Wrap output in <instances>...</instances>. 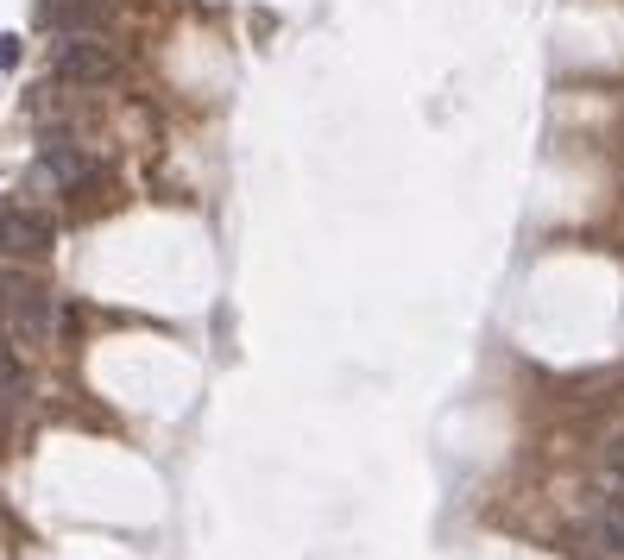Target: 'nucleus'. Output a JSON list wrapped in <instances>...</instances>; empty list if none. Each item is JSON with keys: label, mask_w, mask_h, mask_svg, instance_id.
<instances>
[{"label": "nucleus", "mask_w": 624, "mask_h": 560, "mask_svg": "<svg viewBox=\"0 0 624 560\" xmlns=\"http://www.w3.org/2000/svg\"><path fill=\"white\" fill-rule=\"evenodd\" d=\"M593 529H600L605 548H618L624 554V498H600L593 503Z\"/></svg>", "instance_id": "6"}, {"label": "nucleus", "mask_w": 624, "mask_h": 560, "mask_svg": "<svg viewBox=\"0 0 624 560\" xmlns=\"http://www.w3.org/2000/svg\"><path fill=\"white\" fill-rule=\"evenodd\" d=\"M51 77L70 82V89H101V82L120 77V58H114V44H101L95 32H70L58 44V58H51Z\"/></svg>", "instance_id": "1"}, {"label": "nucleus", "mask_w": 624, "mask_h": 560, "mask_svg": "<svg viewBox=\"0 0 624 560\" xmlns=\"http://www.w3.org/2000/svg\"><path fill=\"white\" fill-rule=\"evenodd\" d=\"M39 176H51V183H63V190H77V183H89V176H95V164H89L77 145L51 139V145L39 152Z\"/></svg>", "instance_id": "5"}, {"label": "nucleus", "mask_w": 624, "mask_h": 560, "mask_svg": "<svg viewBox=\"0 0 624 560\" xmlns=\"http://www.w3.org/2000/svg\"><path fill=\"white\" fill-rule=\"evenodd\" d=\"M58 227L51 214L26 208V202H0V258H51Z\"/></svg>", "instance_id": "2"}, {"label": "nucleus", "mask_w": 624, "mask_h": 560, "mask_svg": "<svg viewBox=\"0 0 624 560\" xmlns=\"http://www.w3.org/2000/svg\"><path fill=\"white\" fill-rule=\"evenodd\" d=\"M101 20H108V0H39V26H51V32H101Z\"/></svg>", "instance_id": "4"}, {"label": "nucleus", "mask_w": 624, "mask_h": 560, "mask_svg": "<svg viewBox=\"0 0 624 560\" xmlns=\"http://www.w3.org/2000/svg\"><path fill=\"white\" fill-rule=\"evenodd\" d=\"M612 466H618V472H624V441H618V447H612Z\"/></svg>", "instance_id": "9"}, {"label": "nucleus", "mask_w": 624, "mask_h": 560, "mask_svg": "<svg viewBox=\"0 0 624 560\" xmlns=\"http://www.w3.org/2000/svg\"><path fill=\"white\" fill-rule=\"evenodd\" d=\"M26 397V366L13 347H0V409H13Z\"/></svg>", "instance_id": "7"}, {"label": "nucleus", "mask_w": 624, "mask_h": 560, "mask_svg": "<svg viewBox=\"0 0 624 560\" xmlns=\"http://www.w3.org/2000/svg\"><path fill=\"white\" fill-rule=\"evenodd\" d=\"M20 63V39H0V70H13Z\"/></svg>", "instance_id": "8"}, {"label": "nucleus", "mask_w": 624, "mask_h": 560, "mask_svg": "<svg viewBox=\"0 0 624 560\" xmlns=\"http://www.w3.org/2000/svg\"><path fill=\"white\" fill-rule=\"evenodd\" d=\"M7 315H13V328H20V340H51L58 303H51V291H44V284L7 277Z\"/></svg>", "instance_id": "3"}]
</instances>
